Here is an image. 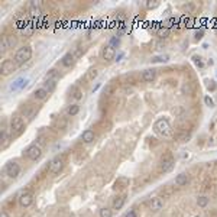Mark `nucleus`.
Here are the masks:
<instances>
[{"label":"nucleus","instance_id":"1","mask_svg":"<svg viewBox=\"0 0 217 217\" xmlns=\"http://www.w3.org/2000/svg\"><path fill=\"white\" fill-rule=\"evenodd\" d=\"M153 130L158 135L164 136V138H168V136L171 135V125H169L168 119H165V117L158 119V120L155 122V125H153Z\"/></svg>","mask_w":217,"mask_h":217},{"label":"nucleus","instance_id":"2","mask_svg":"<svg viewBox=\"0 0 217 217\" xmlns=\"http://www.w3.org/2000/svg\"><path fill=\"white\" fill-rule=\"evenodd\" d=\"M32 58V48L31 47H22L16 51L15 55V62L17 65H23L25 62H28Z\"/></svg>","mask_w":217,"mask_h":217},{"label":"nucleus","instance_id":"3","mask_svg":"<svg viewBox=\"0 0 217 217\" xmlns=\"http://www.w3.org/2000/svg\"><path fill=\"white\" fill-rule=\"evenodd\" d=\"M25 130V122L20 116H13L12 122H10V132L12 136H19L23 133Z\"/></svg>","mask_w":217,"mask_h":217},{"label":"nucleus","instance_id":"4","mask_svg":"<svg viewBox=\"0 0 217 217\" xmlns=\"http://www.w3.org/2000/svg\"><path fill=\"white\" fill-rule=\"evenodd\" d=\"M25 155L31 159V161H38L42 156V149L39 145H31L28 149L25 150Z\"/></svg>","mask_w":217,"mask_h":217},{"label":"nucleus","instance_id":"5","mask_svg":"<svg viewBox=\"0 0 217 217\" xmlns=\"http://www.w3.org/2000/svg\"><path fill=\"white\" fill-rule=\"evenodd\" d=\"M4 172H6V175L10 177V178H17L19 174H20V165H19L17 162H9V164H6V167H4Z\"/></svg>","mask_w":217,"mask_h":217},{"label":"nucleus","instance_id":"6","mask_svg":"<svg viewBox=\"0 0 217 217\" xmlns=\"http://www.w3.org/2000/svg\"><path fill=\"white\" fill-rule=\"evenodd\" d=\"M64 167V158L62 156H55L49 164V171L52 174H59Z\"/></svg>","mask_w":217,"mask_h":217},{"label":"nucleus","instance_id":"7","mask_svg":"<svg viewBox=\"0 0 217 217\" xmlns=\"http://www.w3.org/2000/svg\"><path fill=\"white\" fill-rule=\"evenodd\" d=\"M16 69V62L13 59H4L1 62V74L3 75H9Z\"/></svg>","mask_w":217,"mask_h":217},{"label":"nucleus","instance_id":"8","mask_svg":"<svg viewBox=\"0 0 217 217\" xmlns=\"http://www.w3.org/2000/svg\"><path fill=\"white\" fill-rule=\"evenodd\" d=\"M100 55H101V58H103L104 61H112V59L115 58V55H116V51H115L113 47H110V45L107 44V45L103 47Z\"/></svg>","mask_w":217,"mask_h":217},{"label":"nucleus","instance_id":"9","mask_svg":"<svg viewBox=\"0 0 217 217\" xmlns=\"http://www.w3.org/2000/svg\"><path fill=\"white\" fill-rule=\"evenodd\" d=\"M174 168V159L172 156L167 153L165 156H162V161H161V171L162 172H169L171 169Z\"/></svg>","mask_w":217,"mask_h":217},{"label":"nucleus","instance_id":"10","mask_svg":"<svg viewBox=\"0 0 217 217\" xmlns=\"http://www.w3.org/2000/svg\"><path fill=\"white\" fill-rule=\"evenodd\" d=\"M32 203H34V197H32L31 193H22L19 196V204L22 207H29Z\"/></svg>","mask_w":217,"mask_h":217},{"label":"nucleus","instance_id":"11","mask_svg":"<svg viewBox=\"0 0 217 217\" xmlns=\"http://www.w3.org/2000/svg\"><path fill=\"white\" fill-rule=\"evenodd\" d=\"M148 206H149L150 210L159 211V210H162V207H164V201L161 200L159 197H153V198H150V200L148 201Z\"/></svg>","mask_w":217,"mask_h":217},{"label":"nucleus","instance_id":"12","mask_svg":"<svg viewBox=\"0 0 217 217\" xmlns=\"http://www.w3.org/2000/svg\"><path fill=\"white\" fill-rule=\"evenodd\" d=\"M26 84H28V80H26V78L19 77V78H16L13 83L10 84V90H12V91H19V90L25 88V85H26Z\"/></svg>","mask_w":217,"mask_h":217},{"label":"nucleus","instance_id":"13","mask_svg":"<svg viewBox=\"0 0 217 217\" xmlns=\"http://www.w3.org/2000/svg\"><path fill=\"white\" fill-rule=\"evenodd\" d=\"M81 139H83L84 143H93L94 142V139H96V133H94V130H91V129H85L81 135Z\"/></svg>","mask_w":217,"mask_h":217},{"label":"nucleus","instance_id":"14","mask_svg":"<svg viewBox=\"0 0 217 217\" xmlns=\"http://www.w3.org/2000/svg\"><path fill=\"white\" fill-rule=\"evenodd\" d=\"M48 96H49V93H48L44 87H39V88H36V90L34 91V97L36 99V100H39V101L47 100V99H48Z\"/></svg>","mask_w":217,"mask_h":217},{"label":"nucleus","instance_id":"15","mask_svg":"<svg viewBox=\"0 0 217 217\" xmlns=\"http://www.w3.org/2000/svg\"><path fill=\"white\" fill-rule=\"evenodd\" d=\"M155 75H156V71L153 68H149V69H145L143 74H142V80L145 83H152L155 80Z\"/></svg>","mask_w":217,"mask_h":217},{"label":"nucleus","instance_id":"16","mask_svg":"<svg viewBox=\"0 0 217 217\" xmlns=\"http://www.w3.org/2000/svg\"><path fill=\"white\" fill-rule=\"evenodd\" d=\"M45 80H47V81H54V83H58V81H59V72H58L55 68H51L49 71L45 74Z\"/></svg>","mask_w":217,"mask_h":217},{"label":"nucleus","instance_id":"17","mask_svg":"<svg viewBox=\"0 0 217 217\" xmlns=\"http://www.w3.org/2000/svg\"><path fill=\"white\" fill-rule=\"evenodd\" d=\"M74 55L71 54V52H67L62 58H61V65L62 67H65V68H68V67H71L72 64H74Z\"/></svg>","mask_w":217,"mask_h":217},{"label":"nucleus","instance_id":"18","mask_svg":"<svg viewBox=\"0 0 217 217\" xmlns=\"http://www.w3.org/2000/svg\"><path fill=\"white\" fill-rule=\"evenodd\" d=\"M190 181V178H188V175L187 174H180V175H177V178H175V185L177 187H184V185H187Z\"/></svg>","mask_w":217,"mask_h":217},{"label":"nucleus","instance_id":"19","mask_svg":"<svg viewBox=\"0 0 217 217\" xmlns=\"http://www.w3.org/2000/svg\"><path fill=\"white\" fill-rule=\"evenodd\" d=\"M29 12H31V16L32 17H38L41 10H39V1H31V6H29Z\"/></svg>","mask_w":217,"mask_h":217},{"label":"nucleus","instance_id":"20","mask_svg":"<svg viewBox=\"0 0 217 217\" xmlns=\"http://www.w3.org/2000/svg\"><path fill=\"white\" fill-rule=\"evenodd\" d=\"M127 185H129V180L125 178V177H120L116 183H115V190H123V188L127 187Z\"/></svg>","mask_w":217,"mask_h":217},{"label":"nucleus","instance_id":"21","mask_svg":"<svg viewBox=\"0 0 217 217\" xmlns=\"http://www.w3.org/2000/svg\"><path fill=\"white\" fill-rule=\"evenodd\" d=\"M97 75H99V71H97L96 68H90V69L87 71L85 80H87V81H93V80H96V78H97Z\"/></svg>","mask_w":217,"mask_h":217},{"label":"nucleus","instance_id":"22","mask_svg":"<svg viewBox=\"0 0 217 217\" xmlns=\"http://www.w3.org/2000/svg\"><path fill=\"white\" fill-rule=\"evenodd\" d=\"M78 113H80V106H78V104H71V106L68 107V110H67L68 116L74 117V116H77Z\"/></svg>","mask_w":217,"mask_h":217},{"label":"nucleus","instance_id":"23","mask_svg":"<svg viewBox=\"0 0 217 217\" xmlns=\"http://www.w3.org/2000/svg\"><path fill=\"white\" fill-rule=\"evenodd\" d=\"M125 201H126V197H125V196H122V197H117L116 200H115V203H113V208H115V210H120V208L123 207Z\"/></svg>","mask_w":217,"mask_h":217},{"label":"nucleus","instance_id":"24","mask_svg":"<svg viewBox=\"0 0 217 217\" xmlns=\"http://www.w3.org/2000/svg\"><path fill=\"white\" fill-rule=\"evenodd\" d=\"M55 87H57V83H54V81H47V80H45V83H44V88H45L49 94L55 91Z\"/></svg>","mask_w":217,"mask_h":217},{"label":"nucleus","instance_id":"25","mask_svg":"<svg viewBox=\"0 0 217 217\" xmlns=\"http://www.w3.org/2000/svg\"><path fill=\"white\" fill-rule=\"evenodd\" d=\"M72 97H74L77 101L83 99V91H81L80 87H72Z\"/></svg>","mask_w":217,"mask_h":217},{"label":"nucleus","instance_id":"26","mask_svg":"<svg viewBox=\"0 0 217 217\" xmlns=\"http://www.w3.org/2000/svg\"><path fill=\"white\" fill-rule=\"evenodd\" d=\"M1 140H3L1 148H3V149H4V148H7V145H9V142H10V136L6 133V130H1Z\"/></svg>","mask_w":217,"mask_h":217},{"label":"nucleus","instance_id":"27","mask_svg":"<svg viewBox=\"0 0 217 217\" xmlns=\"http://www.w3.org/2000/svg\"><path fill=\"white\" fill-rule=\"evenodd\" d=\"M168 59H169V57L168 55H158V57H152V62H167Z\"/></svg>","mask_w":217,"mask_h":217},{"label":"nucleus","instance_id":"28","mask_svg":"<svg viewBox=\"0 0 217 217\" xmlns=\"http://www.w3.org/2000/svg\"><path fill=\"white\" fill-rule=\"evenodd\" d=\"M100 217H113V210H112V208H107V207L101 208Z\"/></svg>","mask_w":217,"mask_h":217},{"label":"nucleus","instance_id":"29","mask_svg":"<svg viewBox=\"0 0 217 217\" xmlns=\"http://www.w3.org/2000/svg\"><path fill=\"white\" fill-rule=\"evenodd\" d=\"M197 204H198V207H206L208 204V198L206 196H201V197L197 198Z\"/></svg>","mask_w":217,"mask_h":217},{"label":"nucleus","instance_id":"30","mask_svg":"<svg viewBox=\"0 0 217 217\" xmlns=\"http://www.w3.org/2000/svg\"><path fill=\"white\" fill-rule=\"evenodd\" d=\"M9 49V44H7V36H3L1 38V44H0V51L4 52V51Z\"/></svg>","mask_w":217,"mask_h":217},{"label":"nucleus","instance_id":"31","mask_svg":"<svg viewBox=\"0 0 217 217\" xmlns=\"http://www.w3.org/2000/svg\"><path fill=\"white\" fill-rule=\"evenodd\" d=\"M7 44H9V48H15V47H16V44H17L16 36H13V35L7 36Z\"/></svg>","mask_w":217,"mask_h":217},{"label":"nucleus","instance_id":"32","mask_svg":"<svg viewBox=\"0 0 217 217\" xmlns=\"http://www.w3.org/2000/svg\"><path fill=\"white\" fill-rule=\"evenodd\" d=\"M168 34H169V28L168 26H164V28H161L158 31V36L159 38H165V36H168Z\"/></svg>","mask_w":217,"mask_h":217},{"label":"nucleus","instance_id":"33","mask_svg":"<svg viewBox=\"0 0 217 217\" xmlns=\"http://www.w3.org/2000/svg\"><path fill=\"white\" fill-rule=\"evenodd\" d=\"M23 34L25 35L34 34V23H28V26H25V29H23Z\"/></svg>","mask_w":217,"mask_h":217},{"label":"nucleus","instance_id":"34","mask_svg":"<svg viewBox=\"0 0 217 217\" xmlns=\"http://www.w3.org/2000/svg\"><path fill=\"white\" fill-rule=\"evenodd\" d=\"M204 103H206V106H208V107H214V101H213V99H211L210 96H206V97H204Z\"/></svg>","mask_w":217,"mask_h":217},{"label":"nucleus","instance_id":"35","mask_svg":"<svg viewBox=\"0 0 217 217\" xmlns=\"http://www.w3.org/2000/svg\"><path fill=\"white\" fill-rule=\"evenodd\" d=\"M119 42H120V41H119V38H117V36H113V38L110 39V42H109V45L115 48V47H117V45H119Z\"/></svg>","mask_w":217,"mask_h":217},{"label":"nucleus","instance_id":"36","mask_svg":"<svg viewBox=\"0 0 217 217\" xmlns=\"http://www.w3.org/2000/svg\"><path fill=\"white\" fill-rule=\"evenodd\" d=\"M193 61L196 62V65H197V67H200V68H203V65H204V64L201 62V58H200V57H197V55H194V57H193Z\"/></svg>","mask_w":217,"mask_h":217},{"label":"nucleus","instance_id":"37","mask_svg":"<svg viewBox=\"0 0 217 217\" xmlns=\"http://www.w3.org/2000/svg\"><path fill=\"white\" fill-rule=\"evenodd\" d=\"M203 35H204V29H203V28H200V29L196 32V41H200L201 38H203Z\"/></svg>","mask_w":217,"mask_h":217},{"label":"nucleus","instance_id":"38","mask_svg":"<svg viewBox=\"0 0 217 217\" xmlns=\"http://www.w3.org/2000/svg\"><path fill=\"white\" fill-rule=\"evenodd\" d=\"M125 217H138V214H136V211L135 210H129L127 213H126V216Z\"/></svg>","mask_w":217,"mask_h":217},{"label":"nucleus","instance_id":"39","mask_svg":"<svg viewBox=\"0 0 217 217\" xmlns=\"http://www.w3.org/2000/svg\"><path fill=\"white\" fill-rule=\"evenodd\" d=\"M158 4H159L158 1H153V3H152V1H148V3H146V6H148L149 9H153V7H156Z\"/></svg>","mask_w":217,"mask_h":217},{"label":"nucleus","instance_id":"40","mask_svg":"<svg viewBox=\"0 0 217 217\" xmlns=\"http://www.w3.org/2000/svg\"><path fill=\"white\" fill-rule=\"evenodd\" d=\"M211 84H208V90H216V84L214 81H210Z\"/></svg>","mask_w":217,"mask_h":217},{"label":"nucleus","instance_id":"41","mask_svg":"<svg viewBox=\"0 0 217 217\" xmlns=\"http://www.w3.org/2000/svg\"><path fill=\"white\" fill-rule=\"evenodd\" d=\"M110 91H112V85H107V88H106V94H110Z\"/></svg>","mask_w":217,"mask_h":217},{"label":"nucleus","instance_id":"42","mask_svg":"<svg viewBox=\"0 0 217 217\" xmlns=\"http://www.w3.org/2000/svg\"><path fill=\"white\" fill-rule=\"evenodd\" d=\"M0 217H9V214H7L6 211H1V214H0Z\"/></svg>","mask_w":217,"mask_h":217},{"label":"nucleus","instance_id":"43","mask_svg":"<svg viewBox=\"0 0 217 217\" xmlns=\"http://www.w3.org/2000/svg\"><path fill=\"white\" fill-rule=\"evenodd\" d=\"M197 217H198V216H197Z\"/></svg>","mask_w":217,"mask_h":217}]
</instances>
